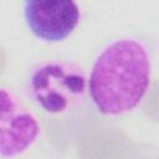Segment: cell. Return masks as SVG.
I'll use <instances>...</instances> for the list:
<instances>
[{
  "instance_id": "1",
  "label": "cell",
  "mask_w": 159,
  "mask_h": 159,
  "mask_svg": "<svg viewBox=\"0 0 159 159\" xmlns=\"http://www.w3.org/2000/svg\"><path fill=\"white\" fill-rule=\"evenodd\" d=\"M152 80L149 46L138 37H120L108 42L96 56L87 78V92L98 113L118 117L143 102Z\"/></svg>"
},
{
  "instance_id": "2",
  "label": "cell",
  "mask_w": 159,
  "mask_h": 159,
  "mask_svg": "<svg viewBox=\"0 0 159 159\" xmlns=\"http://www.w3.org/2000/svg\"><path fill=\"white\" fill-rule=\"evenodd\" d=\"M25 91L42 112L51 116L66 114L83 103L87 78L82 67L72 61L47 60L30 70Z\"/></svg>"
},
{
  "instance_id": "3",
  "label": "cell",
  "mask_w": 159,
  "mask_h": 159,
  "mask_svg": "<svg viewBox=\"0 0 159 159\" xmlns=\"http://www.w3.org/2000/svg\"><path fill=\"white\" fill-rule=\"evenodd\" d=\"M40 123L35 113L10 89L0 86V157L12 159L37 140Z\"/></svg>"
},
{
  "instance_id": "4",
  "label": "cell",
  "mask_w": 159,
  "mask_h": 159,
  "mask_svg": "<svg viewBox=\"0 0 159 159\" xmlns=\"http://www.w3.org/2000/svg\"><path fill=\"white\" fill-rule=\"evenodd\" d=\"M22 16L37 40L56 43L73 34L81 21V9L73 0H26Z\"/></svg>"
}]
</instances>
